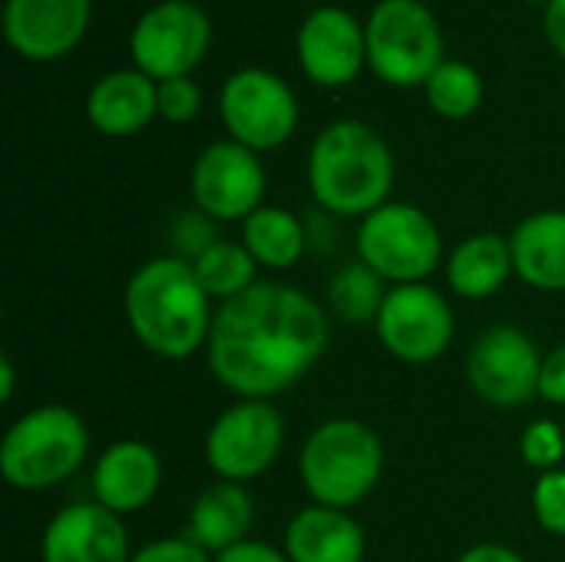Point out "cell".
Returning <instances> with one entry per match:
<instances>
[{"label": "cell", "instance_id": "cell-1", "mask_svg": "<svg viewBox=\"0 0 565 562\" xmlns=\"http://www.w3.org/2000/svg\"><path fill=\"white\" fill-rule=\"evenodd\" d=\"M331 321L318 298L285 282H258L215 308L209 371L238 401H271L328 351Z\"/></svg>", "mask_w": 565, "mask_h": 562}, {"label": "cell", "instance_id": "cell-2", "mask_svg": "<svg viewBox=\"0 0 565 562\" xmlns=\"http://www.w3.org/2000/svg\"><path fill=\"white\" fill-rule=\"evenodd\" d=\"M122 315L132 338L162 361L205 351L215 321L212 298L199 285L192 262L179 255H156L129 275Z\"/></svg>", "mask_w": 565, "mask_h": 562}, {"label": "cell", "instance_id": "cell-3", "mask_svg": "<svg viewBox=\"0 0 565 562\" xmlns=\"http://www.w3.org/2000/svg\"><path fill=\"white\" fill-rule=\"evenodd\" d=\"M308 189L324 212L364 219L381 209L394 189V152L367 123L338 119L311 142Z\"/></svg>", "mask_w": 565, "mask_h": 562}, {"label": "cell", "instance_id": "cell-4", "mask_svg": "<svg viewBox=\"0 0 565 562\" xmlns=\"http://www.w3.org/2000/svg\"><path fill=\"white\" fill-rule=\"evenodd\" d=\"M298 474L311 503L351 510L381 484L384 444L371 424L358 417H331L305 437Z\"/></svg>", "mask_w": 565, "mask_h": 562}, {"label": "cell", "instance_id": "cell-5", "mask_svg": "<svg viewBox=\"0 0 565 562\" xmlns=\"http://www.w3.org/2000/svg\"><path fill=\"white\" fill-rule=\"evenodd\" d=\"M86 457L89 427L66 404L30 407L0 441V474L20 494H43L73 480Z\"/></svg>", "mask_w": 565, "mask_h": 562}, {"label": "cell", "instance_id": "cell-6", "mask_svg": "<svg viewBox=\"0 0 565 562\" xmlns=\"http://www.w3.org/2000/svg\"><path fill=\"white\" fill-rule=\"evenodd\" d=\"M358 258L387 285L427 282L444 258V235L437 222L411 202H384L361 219L354 235Z\"/></svg>", "mask_w": 565, "mask_h": 562}, {"label": "cell", "instance_id": "cell-7", "mask_svg": "<svg viewBox=\"0 0 565 562\" xmlns=\"http://www.w3.org/2000/svg\"><path fill=\"white\" fill-rule=\"evenodd\" d=\"M364 33L367 63L391 86H427L444 63V33L424 0H381Z\"/></svg>", "mask_w": 565, "mask_h": 562}, {"label": "cell", "instance_id": "cell-8", "mask_svg": "<svg viewBox=\"0 0 565 562\" xmlns=\"http://www.w3.org/2000/svg\"><path fill=\"white\" fill-rule=\"evenodd\" d=\"M374 331L391 358L404 364H434L454 344L457 315L450 298L427 282L391 285Z\"/></svg>", "mask_w": 565, "mask_h": 562}, {"label": "cell", "instance_id": "cell-9", "mask_svg": "<svg viewBox=\"0 0 565 562\" xmlns=\"http://www.w3.org/2000/svg\"><path fill=\"white\" fill-rule=\"evenodd\" d=\"M285 447V417L271 401H235L205 434V464L218 480L248 484L275 467Z\"/></svg>", "mask_w": 565, "mask_h": 562}, {"label": "cell", "instance_id": "cell-10", "mask_svg": "<svg viewBox=\"0 0 565 562\" xmlns=\"http://www.w3.org/2000/svg\"><path fill=\"white\" fill-rule=\"evenodd\" d=\"M218 109L228 136L255 152L285 146L298 126V99L291 86L262 66L235 70L222 86Z\"/></svg>", "mask_w": 565, "mask_h": 562}, {"label": "cell", "instance_id": "cell-11", "mask_svg": "<svg viewBox=\"0 0 565 562\" xmlns=\"http://www.w3.org/2000/svg\"><path fill=\"white\" fill-rule=\"evenodd\" d=\"M540 371L543 354L520 325H493L467 351L473 394L500 411H516L540 397Z\"/></svg>", "mask_w": 565, "mask_h": 562}, {"label": "cell", "instance_id": "cell-12", "mask_svg": "<svg viewBox=\"0 0 565 562\" xmlns=\"http://www.w3.org/2000/svg\"><path fill=\"white\" fill-rule=\"evenodd\" d=\"M212 43V23L192 0H162L149 7L129 36L132 63L156 83L189 76Z\"/></svg>", "mask_w": 565, "mask_h": 562}, {"label": "cell", "instance_id": "cell-13", "mask_svg": "<svg viewBox=\"0 0 565 562\" xmlns=\"http://www.w3.org/2000/svg\"><path fill=\"white\" fill-rule=\"evenodd\" d=\"M195 209L212 222H245L265 205V166L255 149L218 139L205 146L189 176Z\"/></svg>", "mask_w": 565, "mask_h": 562}, {"label": "cell", "instance_id": "cell-14", "mask_svg": "<svg viewBox=\"0 0 565 562\" xmlns=\"http://www.w3.org/2000/svg\"><path fill=\"white\" fill-rule=\"evenodd\" d=\"M132 547L122 517L96 500L56 510L40 537V562H129Z\"/></svg>", "mask_w": 565, "mask_h": 562}, {"label": "cell", "instance_id": "cell-15", "mask_svg": "<svg viewBox=\"0 0 565 562\" xmlns=\"http://www.w3.org/2000/svg\"><path fill=\"white\" fill-rule=\"evenodd\" d=\"M298 60L318 86H344L367 63V33L344 7H318L298 30Z\"/></svg>", "mask_w": 565, "mask_h": 562}, {"label": "cell", "instance_id": "cell-16", "mask_svg": "<svg viewBox=\"0 0 565 562\" xmlns=\"http://www.w3.org/2000/svg\"><path fill=\"white\" fill-rule=\"evenodd\" d=\"M89 26V0H7V43L26 60H56L70 53Z\"/></svg>", "mask_w": 565, "mask_h": 562}, {"label": "cell", "instance_id": "cell-17", "mask_svg": "<svg viewBox=\"0 0 565 562\" xmlns=\"http://www.w3.org/2000/svg\"><path fill=\"white\" fill-rule=\"evenodd\" d=\"M89 490L116 517L139 513L162 490V457L146 441H116L96 457Z\"/></svg>", "mask_w": 565, "mask_h": 562}, {"label": "cell", "instance_id": "cell-18", "mask_svg": "<svg viewBox=\"0 0 565 562\" xmlns=\"http://www.w3.org/2000/svg\"><path fill=\"white\" fill-rule=\"evenodd\" d=\"M281 550L291 562H364L367 533L351 510L311 503L288 520Z\"/></svg>", "mask_w": 565, "mask_h": 562}, {"label": "cell", "instance_id": "cell-19", "mask_svg": "<svg viewBox=\"0 0 565 562\" xmlns=\"http://www.w3.org/2000/svg\"><path fill=\"white\" fill-rule=\"evenodd\" d=\"M159 113V83L142 70H113L86 96V116L103 136H132Z\"/></svg>", "mask_w": 565, "mask_h": 562}, {"label": "cell", "instance_id": "cell-20", "mask_svg": "<svg viewBox=\"0 0 565 562\" xmlns=\"http://www.w3.org/2000/svg\"><path fill=\"white\" fill-rule=\"evenodd\" d=\"M252 527H255V500L245 490V484L215 480L195 497L185 537L195 547H202L209 556H218L238 547L242 540H248Z\"/></svg>", "mask_w": 565, "mask_h": 562}, {"label": "cell", "instance_id": "cell-21", "mask_svg": "<svg viewBox=\"0 0 565 562\" xmlns=\"http://www.w3.org/2000/svg\"><path fill=\"white\" fill-rule=\"evenodd\" d=\"M516 278L536 291H565V209L526 215L510 235Z\"/></svg>", "mask_w": 565, "mask_h": 562}, {"label": "cell", "instance_id": "cell-22", "mask_svg": "<svg viewBox=\"0 0 565 562\" xmlns=\"http://www.w3.org/2000/svg\"><path fill=\"white\" fill-rule=\"evenodd\" d=\"M444 275L457 298H467V301L493 298L516 275L510 238L497 232H477V235L460 238L444 262Z\"/></svg>", "mask_w": 565, "mask_h": 562}, {"label": "cell", "instance_id": "cell-23", "mask_svg": "<svg viewBox=\"0 0 565 562\" xmlns=\"http://www.w3.org/2000/svg\"><path fill=\"white\" fill-rule=\"evenodd\" d=\"M308 225L281 205H262L242 222V245L252 252L258 268L285 272L298 265L308 252Z\"/></svg>", "mask_w": 565, "mask_h": 562}, {"label": "cell", "instance_id": "cell-24", "mask_svg": "<svg viewBox=\"0 0 565 562\" xmlns=\"http://www.w3.org/2000/svg\"><path fill=\"white\" fill-rule=\"evenodd\" d=\"M391 285L374 272L367 268L361 258L341 265L331 278H328V305H331V315L351 328H364V325H374L377 315H381V305L387 298Z\"/></svg>", "mask_w": 565, "mask_h": 562}, {"label": "cell", "instance_id": "cell-25", "mask_svg": "<svg viewBox=\"0 0 565 562\" xmlns=\"http://www.w3.org/2000/svg\"><path fill=\"white\" fill-rule=\"evenodd\" d=\"M195 278L205 288V295L218 305L245 295L252 285H258V262L252 258V252L242 242H228V238H215L195 262Z\"/></svg>", "mask_w": 565, "mask_h": 562}, {"label": "cell", "instance_id": "cell-26", "mask_svg": "<svg viewBox=\"0 0 565 562\" xmlns=\"http://www.w3.org/2000/svg\"><path fill=\"white\" fill-rule=\"evenodd\" d=\"M427 103L444 119H467L483 103V79L463 60H444L427 79Z\"/></svg>", "mask_w": 565, "mask_h": 562}, {"label": "cell", "instance_id": "cell-27", "mask_svg": "<svg viewBox=\"0 0 565 562\" xmlns=\"http://www.w3.org/2000/svg\"><path fill=\"white\" fill-rule=\"evenodd\" d=\"M520 457L526 467H533L536 474H550L559 470L565 460V434L563 427L550 417L533 421L523 434H520Z\"/></svg>", "mask_w": 565, "mask_h": 562}, {"label": "cell", "instance_id": "cell-28", "mask_svg": "<svg viewBox=\"0 0 565 562\" xmlns=\"http://www.w3.org/2000/svg\"><path fill=\"white\" fill-rule=\"evenodd\" d=\"M530 507H533L536 523H540L550 537H559V540H565V470L563 467L536 477L533 494H530Z\"/></svg>", "mask_w": 565, "mask_h": 562}, {"label": "cell", "instance_id": "cell-29", "mask_svg": "<svg viewBox=\"0 0 565 562\" xmlns=\"http://www.w3.org/2000/svg\"><path fill=\"white\" fill-rule=\"evenodd\" d=\"M202 109V89L189 76L162 79L159 83V116L166 123H189Z\"/></svg>", "mask_w": 565, "mask_h": 562}, {"label": "cell", "instance_id": "cell-30", "mask_svg": "<svg viewBox=\"0 0 565 562\" xmlns=\"http://www.w3.org/2000/svg\"><path fill=\"white\" fill-rule=\"evenodd\" d=\"M129 562H212V556L182 533V537H162V540L139 547Z\"/></svg>", "mask_w": 565, "mask_h": 562}, {"label": "cell", "instance_id": "cell-31", "mask_svg": "<svg viewBox=\"0 0 565 562\" xmlns=\"http://www.w3.org/2000/svg\"><path fill=\"white\" fill-rule=\"evenodd\" d=\"M209 222H212V219L202 215V212L185 215V219L175 222V229H172V245H175V255H179V258L195 262V258L215 242V235L209 232Z\"/></svg>", "mask_w": 565, "mask_h": 562}, {"label": "cell", "instance_id": "cell-32", "mask_svg": "<svg viewBox=\"0 0 565 562\" xmlns=\"http://www.w3.org/2000/svg\"><path fill=\"white\" fill-rule=\"evenodd\" d=\"M540 401L565 407V344L556 351L543 354V371H540Z\"/></svg>", "mask_w": 565, "mask_h": 562}, {"label": "cell", "instance_id": "cell-33", "mask_svg": "<svg viewBox=\"0 0 565 562\" xmlns=\"http://www.w3.org/2000/svg\"><path fill=\"white\" fill-rule=\"evenodd\" d=\"M212 562H291L285 556V550L281 547H271V543H265V540H242L238 547H232V550H225V553H218V556H212Z\"/></svg>", "mask_w": 565, "mask_h": 562}, {"label": "cell", "instance_id": "cell-34", "mask_svg": "<svg viewBox=\"0 0 565 562\" xmlns=\"http://www.w3.org/2000/svg\"><path fill=\"white\" fill-rule=\"evenodd\" d=\"M457 562H530L523 553H516L513 547H503V543H477L470 550L460 553Z\"/></svg>", "mask_w": 565, "mask_h": 562}, {"label": "cell", "instance_id": "cell-35", "mask_svg": "<svg viewBox=\"0 0 565 562\" xmlns=\"http://www.w3.org/2000/svg\"><path fill=\"white\" fill-rule=\"evenodd\" d=\"M543 26H546L550 43L556 46V53H563L565 56V0H553V3L546 7Z\"/></svg>", "mask_w": 565, "mask_h": 562}, {"label": "cell", "instance_id": "cell-36", "mask_svg": "<svg viewBox=\"0 0 565 562\" xmlns=\"http://www.w3.org/2000/svg\"><path fill=\"white\" fill-rule=\"evenodd\" d=\"M13 388H17V368H13V358L3 354L0 358V401L3 404L13 401Z\"/></svg>", "mask_w": 565, "mask_h": 562}, {"label": "cell", "instance_id": "cell-37", "mask_svg": "<svg viewBox=\"0 0 565 562\" xmlns=\"http://www.w3.org/2000/svg\"><path fill=\"white\" fill-rule=\"evenodd\" d=\"M530 3H546V7H550V3H553V0H530Z\"/></svg>", "mask_w": 565, "mask_h": 562}]
</instances>
